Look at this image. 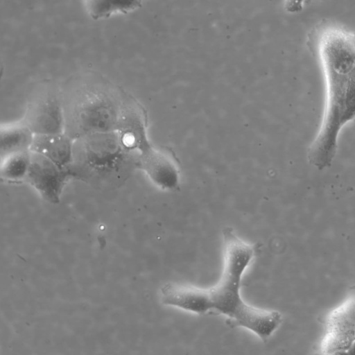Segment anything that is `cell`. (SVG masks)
Wrapping results in <instances>:
<instances>
[{
    "instance_id": "cell-9",
    "label": "cell",
    "mask_w": 355,
    "mask_h": 355,
    "mask_svg": "<svg viewBox=\"0 0 355 355\" xmlns=\"http://www.w3.org/2000/svg\"><path fill=\"white\" fill-rule=\"evenodd\" d=\"M138 168L157 187L173 190L178 186L179 172L173 162L155 148L138 157Z\"/></svg>"
},
{
    "instance_id": "cell-10",
    "label": "cell",
    "mask_w": 355,
    "mask_h": 355,
    "mask_svg": "<svg viewBox=\"0 0 355 355\" xmlns=\"http://www.w3.org/2000/svg\"><path fill=\"white\" fill-rule=\"evenodd\" d=\"M74 140L66 132L35 135L31 151L38 153L58 166L70 168L73 160Z\"/></svg>"
},
{
    "instance_id": "cell-4",
    "label": "cell",
    "mask_w": 355,
    "mask_h": 355,
    "mask_svg": "<svg viewBox=\"0 0 355 355\" xmlns=\"http://www.w3.org/2000/svg\"><path fill=\"white\" fill-rule=\"evenodd\" d=\"M137 157L125 149L115 132L74 140L73 178L97 185L122 183L138 167Z\"/></svg>"
},
{
    "instance_id": "cell-12",
    "label": "cell",
    "mask_w": 355,
    "mask_h": 355,
    "mask_svg": "<svg viewBox=\"0 0 355 355\" xmlns=\"http://www.w3.org/2000/svg\"><path fill=\"white\" fill-rule=\"evenodd\" d=\"M87 15L94 20L125 15L139 9L142 0H83Z\"/></svg>"
},
{
    "instance_id": "cell-13",
    "label": "cell",
    "mask_w": 355,
    "mask_h": 355,
    "mask_svg": "<svg viewBox=\"0 0 355 355\" xmlns=\"http://www.w3.org/2000/svg\"><path fill=\"white\" fill-rule=\"evenodd\" d=\"M31 162V150L13 153L1 157V178L8 183L25 182Z\"/></svg>"
},
{
    "instance_id": "cell-2",
    "label": "cell",
    "mask_w": 355,
    "mask_h": 355,
    "mask_svg": "<svg viewBox=\"0 0 355 355\" xmlns=\"http://www.w3.org/2000/svg\"><path fill=\"white\" fill-rule=\"evenodd\" d=\"M306 46L319 60L325 82L323 115L307 159L324 171L333 164L342 129L355 119V30L323 19L308 33Z\"/></svg>"
},
{
    "instance_id": "cell-8",
    "label": "cell",
    "mask_w": 355,
    "mask_h": 355,
    "mask_svg": "<svg viewBox=\"0 0 355 355\" xmlns=\"http://www.w3.org/2000/svg\"><path fill=\"white\" fill-rule=\"evenodd\" d=\"M116 132L123 147L137 158L153 148L144 110L132 100L125 98Z\"/></svg>"
},
{
    "instance_id": "cell-11",
    "label": "cell",
    "mask_w": 355,
    "mask_h": 355,
    "mask_svg": "<svg viewBox=\"0 0 355 355\" xmlns=\"http://www.w3.org/2000/svg\"><path fill=\"white\" fill-rule=\"evenodd\" d=\"M35 135L22 121L1 124L0 157L6 155L31 150Z\"/></svg>"
},
{
    "instance_id": "cell-3",
    "label": "cell",
    "mask_w": 355,
    "mask_h": 355,
    "mask_svg": "<svg viewBox=\"0 0 355 355\" xmlns=\"http://www.w3.org/2000/svg\"><path fill=\"white\" fill-rule=\"evenodd\" d=\"M62 93L65 132L73 140L116 131L126 98L111 83L98 78L81 79Z\"/></svg>"
},
{
    "instance_id": "cell-5",
    "label": "cell",
    "mask_w": 355,
    "mask_h": 355,
    "mask_svg": "<svg viewBox=\"0 0 355 355\" xmlns=\"http://www.w3.org/2000/svg\"><path fill=\"white\" fill-rule=\"evenodd\" d=\"M22 121L35 135L65 132V114L62 93L45 85L29 99Z\"/></svg>"
},
{
    "instance_id": "cell-7",
    "label": "cell",
    "mask_w": 355,
    "mask_h": 355,
    "mask_svg": "<svg viewBox=\"0 0 355 355\" xmlns=\"http://www.w3.org/2000/svg\"><path fill=\"white\" fill-rule=\"evenodd\" d=\"M73 175L70 168H62L48 158L31 151V162L26 182L46 200L56 204Z\"/></svg>"
},
{
    "instance_id": "cell-6",
    "label": "cell",
    "mask_w": 355,
    "mask_h": 355,
    "mask_svg": "<svg viewBox=\"0 0 355 355\" xmlns=\"http://www.w3.org/2000/svg\"><path fill=\"white\" fill-rule=\"evenodd\" d=\"M320 350L324 354H355V285L326 318Z\"/></svg>"
},
{
    "instance_id": "cell-1",
    "label": "cell",
    "mask_w": 355,
    "mask_h": 355,
    "mask_svg": "<svg viewBox=\"0 0 355 355\" xmlns=\"http://www.w3.org/2000/svg\"><path fill=\"white\" fill-rule=\"evenodd\" d=\"M222 239L223 267L218 282L207 288L167 283L160 290L161 301L199 315H223L227 327L247 329L266 342L281 325L282 315L247 304L240 293L242 276L257 256L259 243L244 241L231 227H223Z\"/></svg>"
}]
</instances>
